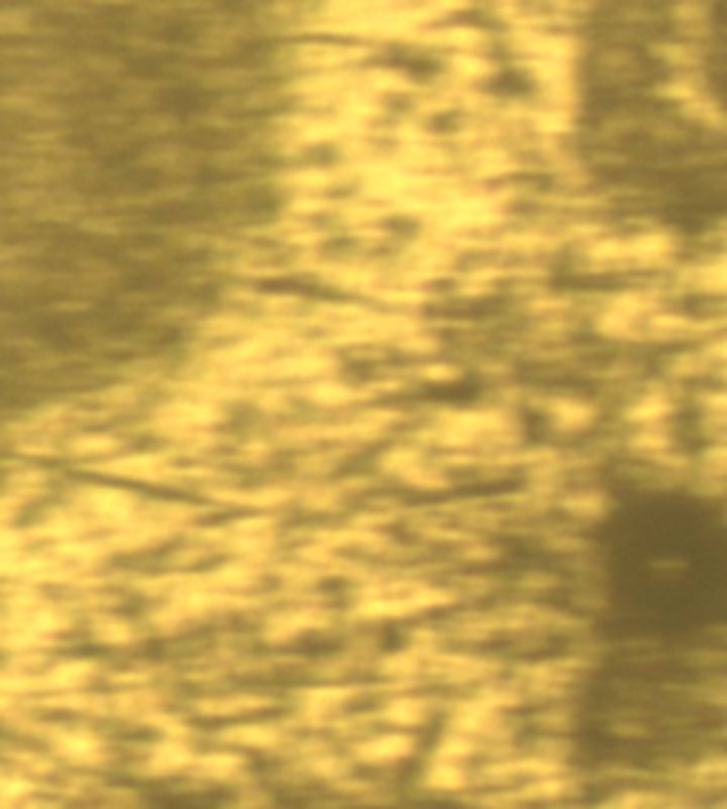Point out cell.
<instances>
[{
  "instance_id": "1",
  "label": "cell",
  "mask_w": 727,
  "mask_h": 809,
  "mask_svg": "<svg viewBox=\"0 0 727 809\" xmlns=\"http://www.w3.org/2000/svg\"><path fill=\"white\" fill-rule=\"evenodd\" d=\"M705 74H707L710 94H714L719 106L727 111V35H724V43H722V46L707 57Z\"/></svg>"
}]
</instances>
